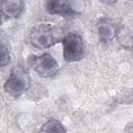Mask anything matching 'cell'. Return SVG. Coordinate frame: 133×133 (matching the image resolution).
I'll list each match as a JSON object with an SVG mask.
<instances>
[{"label":"cell","instance_id":"8fae6325","mask_svg":"<svg viewBox=\"0 0 133 133\" xmlns=\"http://www.w3.org/2000/svg\"><path fill=\"white\" fill-rule=\"evenodd\" d=\"M41 133H42V132H41Z\"/></svg>","mask_w":133,"mask_h":133},{"label":"cell","instance_id":"30bf717a","mask_svg":"<svg viewBox=\"0 0 133 133\" xmlns=\"http://www.w3.org/2000/svg\"><path fill=\"white\" fill-rule=\"evenodd\" d=\"M8 62H9V54H8V50L6 49L5 45L2 44V45H1V66L4 68Z\"/></svg>","mask_w":133,"mask_h":133},{"label":"cell","instance_id":"6da1fadb","mask_svg":"<svg viewBox=\"0 0 133 133\" xmlns=\"http://www.w3.org/2000/svg\"><path fill=\"white\" fill-rule=\"evenodd\" d=\"M61 38V29L51 24H38L29 34L31 46L36 49H48Z\"/></svg>","mask_w":133,"mask_h":133},{"label":"cell","instance_id":"7a4b0ae2","mask_svg":"<svg viewBox=\"0 0 133 133\" xmlns=\"http://www.w3.org/2000/svg\"><path fill=\"white\" fill-rule=\"evenodd\" d=\"M63 59L68 62L81 60L85 54V44L83 37L77 32H71L61 39Z\"/></svg>","mask_w":133,"mask_h":133},{"label":"cell","instance_id":"ba28073f","mask_svg":"<svg viewBox=\"0 0 133 133\" xmlns=\"http://www.w3.org/2000/svg\"><path fill=\"white\" fill-rule=\"evenodd\" d=\"M115 38L121 46L126 49H131L133 47V29L129 26L122 25L116 30Z\"/></svg>","mask_w":133,"mask_h":133},{"label":"cell","instance_id":"3957f363","mask_svg":"<svg viewBox=\"0 0 133 133\" xmlns=\"http://www.w3.org/2000/svg\"><path fill=\"white\" fill-rule=\"evenodd\" d=\"M31 85V78L22 66H16L11 70L4 83V90L12 97H19L28 90Z\"/></svg>","mask_w":133,"mask_h":133},{"label":"cell","instance_id":"52a82bcc","mask_svg":"<svg viewBox=\"0 0 133 133\" xmlns=\"http://www.w3.org/2000/svg\"><path fill=\"white\" fill-rule=\"evenodd\" d=\"M24 9V2L19 0L1 1V12L7 18H18Z\"/></svg>","mask_w":133,"mask_h":133},{"label":"cell","instance_id":"277c9868","mask_svg":"<svg viewBox=\"0 0 133 133\" xmlns=\"http://www.w3.org/2000/svg\"><path fill=\"white\" fill-rule=\"evenodd\" d=\"M31 64L35 72L42 77H52L59 70L58 62L50 53H44L41 56L33 57Z\"/></svg>","mask_w":133,"mask_h":133},{"label":"cell","instance_id":"9c48e42d","mask_svg":"<svg viewBox=\"0 0 133 133\" xmlns=\"http://www.w3.org/2000/svg\"><path fill=\"white\" fill-rule=\"evenodd\" d=\"M42 133H66V130L59 121L50 119L44 124Z\"/></svg>","mask_w":133,"mask_h":133},{"label":"cell","instance_id":"8992f818","mask_svg":"<svg viewBox=\"0 0 133 133\" xmlns=\"http://www.w3.org/2000/svg\"><path fill=\"white\" fill-rule=\"evenodd\" d=\"M97 29H98V35L100 41L106 43V42L112 41L115 37L117 27L110 20L103 18L99 21Z\"/></svg>","mask_w":133,"mask_h":133},{"label":"cell","instance_id":"5b68a950","mask_svg":"<svg viewBox=\"0 0 133 133\" xmlns=\"http://www.w3.org/2000/svg\"><path fill=\"white\" fill-rule=\"evenodd\" d=\"M46 10L51 15L62 17H75L79 14L76 3L65 0H49L45 3Z\"/></svg>","mask_w":133,"mask_h":133}]
</instances>
